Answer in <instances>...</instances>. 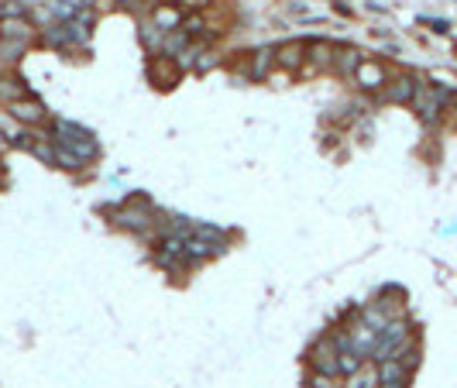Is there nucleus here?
<instances>
[{"mask_svg":"<svg viewBox=\"0 0 457 388\" xmlns=\"http://www.w3.org/2000/svg\"><path fill=\"white\" fill-rule=\"evenodd\" d=\"M52 137H56V145L69 148V152L80 158L83 165H90V162H93V158L100 155L97 137L90 135L86 127H80V124H69V120H56V124H52Z\"/></svg>","mask_w":457,"mask_h":388,"instance_id":"obj_1","label":"nucleus"},{"mask_svg":"<svg viewBox=\"0 0 457 388\" xmlns=\"http://www.w3.org/2000/svg\"><path fill=\"white\" fill-rule=\"evenodd\" d=\"M447 103H451V93L447 90H440V86H430V83H423L419 79L416 86V97H413V110H416V117L423 120V124H437L440 114L447 110Z\"/></svg>","mask_w":457,"mask_h":388,"instance_id":"obj_2","label":"nucleus"},{"mask_svg":"<svg viewBox=\"0 0 457 388\" xmlns=\"http://www.w3.org/2000/svg\"><path fill=\"white\" fill-rule=\"evenodd\" d=\"M110 216L117 220L120 227H127V231H135V234H145L152 224H155V214H152V206H148V199H145V196L127 199L124 206L110 210Z\"/></svg>","mask_w":457,"mask_h":388,"instance_id":"obj_3","label":"nucleus"},{"mask_svg":"<svg viewBox=\"0 0 457 388\" xmlns=\"http://www.w3.org/2000/svg\"><path fill=\"white\" fill-rule=\"evenodd\" d=\"M419 76L413 73H399V76H389V83L382 86V100L385 103H396V107H409L413 97H416Z\"/></svg>","mask_w":457,"mask_h":388,"instance_id":"obj_4","label":"nucleus"},{"mask_svg":"<svg viewBox=\"0 0 457 388\" xmlns=\"http://www.w3.org/2000/svg\"><path fill=\"white\" fill-rule=\"evenodd\" d=\"M337 344L330 340V333L327 337H320L313 347L306 350V365H310V371H323V374H340L337 371Z\"/></svg>","mask_w":457,"mask_h":388,"instance_id":"obj_5","label":"nucleus"},{"mask_svg":"<svg viewBox=\"0 0 457 388\" xmlns=\"http://www.w3.org/2000/svg\"><path fill=\"white\" fill-rule=\"evenodd\" d=\"M354 83H358V90L364 93H382V86L389 83V69H385V62H378V58H364L358 65V73H354Z\"/></svg>","mask_w":457,"mask_h":388,"instance_id":"obj_6","label":"nucleus"},{"mask_svg":"<svg viewBox=\"0 0 457 388\" xmlns=\"http://www.w3.org/2000/svg\"><path fill=\"white\" fill-rule=\"evenodd\" d=\"M7 110H11V117L21 120L24 127H41V124H48V110L41 107L38 100H31V97L11 100V103H7Z\"/></svg>","mask_w":457,"mask_h":388,"instance_id":"obj_7","label":"nucleus"},{"mask_svg":"<svg viewBox=\"0 0 457 388\" xmlns=\"http://www.w3.org/2000/svg\"><path fill=\"white\" fill-rule=\"evenodd\" d=\"M182 76V65L179 58L172 56H152V62H148V79L155 83V86H176Z\"/></svg>","mask_w":457,"mask_h":388,"instance_id":"obj_8","label":"nucleus"},{"mask_svg":"<svg viewBox=\"0 0 457 388\" xmlns=\"http://www.w3.org/2000/svg\"><path fill=\"white\" fill-rule=\"evenodd\" d=\"M361 62H364V52L358 45H334V73L340 79H354Z\"/></svg>","mask_w":457,"mask_h":388,"instance_id":"obj_9","label":"nucleus"},{"mask_svg":"<svg viewBox=\"0 0 457 388\" xmlns=\"http://www.w3.org/2000/svg\"><path fill=\"white\" fill-rule=\"evenodd\" d=\"M272 52H275V65H282V69H303L306 65V45L303 41H282Z\"/></svg>","mask_w":457,"mask_h":388,"instance_id":"obj_10","label":"nucleus"},{"mask_svg":"<svg viewBox=\"0 0 457 388\" xmlns=\"http://www.w3.org/2000/svg\"><path fill=\"white\" fill-rule=\"evenodd\" d=\"M182 18H186V14H182V7L179 4H172V0L152 7V24L162 28V31H176V28H182Z\"/></svg>","mask_w":457,"mask_h":388,"instance_id":"obj_11","label":"nucleus"},{"mask_svg":"<svg viewBox=\"0 0 457 388\" xmlns=\"http://www.w3.org/2000/svg\"><path fill=\"white\" fill-rule=\"evenodd\" d=\"M272 65H275V52L265 45V48H255L251 56H248V69H244V76L255 79V83H261V79L272 73Z\"/></svg>","mask_w":457,"mask_h":388,"instance_id":"obj_12","label":"nucleus"},{"mask_svg":"<svg viewBox=\"0 0 457 388\" xmlns=\"http://www.w3.org/2000/svg\"><path fill=\"white\" fill-rule=\"evenodd\" d=\"M0 38H14V41H31L38 38V28L31 24L28 18H7L0 21Z\"/></svg>","mask_w":457,"mask_h":388,"instance_id":"obj_13","label":"nucleus"},{"mask_svg":"<svg viewBox=\"0 0 457 388\" xmlns=\"http://www.w3.org/2000/svg\"><path fill=\"white\" fill-rule=\"evenodd\" d=\"M406 382H409V368L399 357L378 361V385H406Z\"/></svg>","mask_w":457,"mask_h":388,"instance_id":"obj_14","label":"nucleus"},{"mask_svg":"<svg viewBox=\"0 0 457 388\" xmlns=\"http://www.w3.org/2000/svg\"><path fill=\"white\" fill-rule=\"evenodd\" d=\"M347 333H351V340H354V350L358 354H372V347H375V340H378V330L372 327V323H364V320H354L351 327H347Z\"/></svg>","mask_w":457,"mask_h":388,"instance_id":"obj_15","label":"nucleus"},{"mask_svg":"<svg viewBox=\"0 0 457 388\" xmlns=\"http://www.w3.org/2000/svg\"><path fill=\"white\" fill-rule=\"evenodd\" d=\"M306 62H313L317 69H334V45L330 41H306Z\"/></svg>","mask_w":457,"mask_h":388,"instance_id":"obj_16","label":"nucleus"},{"mask_svg":"<svg viewBox=\"0 0 457 388\" xmlns=\"http://www.w3.org/2000/svg\"><path fill=\"white\" fill-rule=\"evenodd\" d=\"M224 248L220 244H214V241H203V237H186V261H206V258H214V254H220Z\"/></svg>","mask_w":457,"mask_h":388,"instance_id":"obj_17","label":"nucleus"},{"mask_svg":"<svg viewBox=\"0 0 457 388\" xmlns=\"http://www.w3.org/2000/svg\"><path fill=\"white\" fill-rule=\"evenodd\" d=\"M138 38H141V48H145L148 56H159L165 31H162V28H155L152 21H145V24H141V31H138Z\"/></svg>","mask_w":457,"mask_h":388,"instance_id":"obj_18","label":"nucleus"},{"mask_svg":"<svg viewBox=\"0 0 457 388\" xmlns=\"http://www.w3.org/2000/svg\"><path fill=\"white\" fill-rule=\"evenodd\" d=\"M48 11L56 21H73L80 11H86V4L83 0H48Z\"/></svg>","mask_w":457,"mask_h":388,"instance_id":"obj_19","label":"nucleus"},{"mask_svg":"<svg viewBox=\"0 0 457 388\" xmlns=\"http://www.w3.org/2000/svg\"><path fill=\"white\" fill-rule=\"evenodd\" d=\"M21 97H28V86H24L14 73L0 76V100H4V103H11V100H21Z\"/></svg>","mask_w":457,"mask_h":388,"instance_id":"obj_20","label":"nucleus"},{"mask_svg":"<svg viewBox=\"0 0 457 388\" xmlns=\"http://www.w3.org/2000/svg\"><path fill=\"white\" fill-rule=\"evenodd\" d=\"M24 52H28V41L0 38V62H4V65H14V62H18Z\"/></svg>","mask_w":457,"mask_h":388,"instance_id":"obj_21","label":"nucleus"},{"mask_svg":"<svg viewBox=\"0 0 457 388\" xmlns=\"http://www.w3.org/2000/svg\"><path fill=\"white\" fill-rule=\"evenodd\" d=\"M337 371L340 374H347V378H351V374H358L361 371V354L358 350H340L337 354Z\"/></svg>","mask_w":457,"mask_h":388,"instance_id":"obj_22","label":"nucleus"},{"mask_svg":"<svg viewBox=\"0 0 457 388\" xmlns=\"http://www.w3.org/2000/svg\"><path fill=\"white\" fill-rule=\"evenodd\" d=\"M31 4L28 0H0V21L7 18H28Z\"/></svg>","mask_w":457,"mask_h":388,"instance_id":"obj_23","label":"nucleus"},{"mask_svg":"<svg viewBox=\"0 0 457 388\" xmlns=\"http://www.w3.org/2000/svg\"><path fill=\"white\" fill-rule=\"evenodd\" d=\"M182 31H186L189 38H203V35H206V21H203V14H186V18H182Z\"/></svg>","mask_w":457,"mask_h":388,"instance_id":"obj_24","label":"nucleus"},{"mask_svg":"<svg viewBox=\"0 0 457 388\" xmlns=\"http://www.w3.org/2000/svg\"><path fill=\"white\" fill-rule=\"evenodd\" d=\"M306 385H310V388H337V385H334V374H323V371H310Z\"/></svg>","mask_w":457,"mask_h":388,"instance_id":"obj_25","label":"nucleus"},{"mask_svg":"<svg viewBox=\"0 0 457 388\" xmlns=\"http://www.w3.org/2000/svg\"><path fill=\"white\" fill-rule=\"evenodd\" d=\"M7 148H11V137H7V135H4V131H0V155H4Z\"/></svg>","mask_w":457,"mask_h":388,"instance_id":"obj_26","label":"nucleus"},{"mask_svg":"<svg viewBox=\"0 0 457 388\" xmlns=\"http://www.w3.org/2000/svg\"><path fill=\"white\" fill-rule=\"evenodd\" d=\"M83 4H86V7H93V4H97V0H83Z\"/></svg>","mask_w":457,"mask_h":388,"instance_id":"obj_27","label":"nucleus"},{"mask_svg":"<svg viewBox=\"0 0 457 388\" xmlns=\"http://www.w3.org/2000/svg\"><path fill=\"white\" fill-rule=\"evenodd\" d=\"M117 4H138V0H117Z\"/></svg>","mask_w":457,"mask_h":388,"instance_id":"obj_28","label":"nucleus"},{"mask_svg":"<svg viewBox=\"0 0 457 388\" xmlns=\"http://www.w3.org/2000/svg\"><path fill=\"white\" fill-rule=\"evenodd\" d=\"M159 4H169V0H159Z\"/></svg>","mask_w":457,"mask_h":388,"instance_id":"obj_29","label":"nucleus"}]
</instances>
